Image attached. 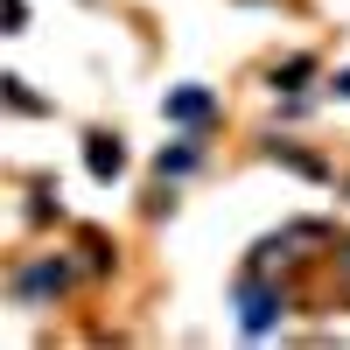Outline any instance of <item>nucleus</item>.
Listing matches in <instances>:
<instances>
[{
	"mask_svg": "<svg viewBox=\"0 0 350 350\" xmlns=\"http://www.w3.org/2000/svg\"><path fill=\"white\" fill-rule=\"evenodd\" d=\"M239 323H245V336H267L273 329V315H280V287H259V273H245L239 280Z\"/></svg>",
	"mask_w": 350,
	"mask_h": 350,
	"instance_id": "nucleus-1",
	"label": "nucleus"
},
{
	"mask_svg": "<svg viewBox=\"0 0 350 350\" xmlns=\"http://www.w3.org/2000/svg\"><path fill=\"white\" fill-rule=\"evenodd\" d=\"M70 287V259H36L28 273H14V295L21 301H42V295H64Z\"/></svg>",
	"mask_w": 350,
	"mask_h": 350,
	"instance_id": "nucleus-2",
	"label": "nucleus"
},
{
	"mask_svg": "<svg viewBox=\"0 0 350 350\" xmlns=\"http://www.w3.org/2000/svg\"><path fill=\"white\" fill-rule=\"evenodd\" d=\"M84 161H92V175H98V183H112V175L126 168V148H120L112 133H92V140H84Z\"/></svg>",
	"mask_w": 350,
	"mask_h": 350,
	"instance_id": "nucleus-3",
	"label": "nucleus"
},
{
	"mask_svg": "<svg viewBox=\"0 0 350 350\" xmlns=\"http://www.w3.org/2000/svg\"><path fill=\"white\" fill-rule=\"evenodd\" d=\"M168 120H211V92H168Z\"/></svg>",
	"mask_w": 350,
	"mask_h": 350,
	"instance_id": "nucleus-4",
	"label": "nucleus"
},
{
	"mask_svg": "<svg viewBox=\"0 0 350 350\" xmlns=\"http://www.w3.org/2000/svg\"><path fill=\"white\" fill-rule=\"evenodd\" d=\"M196 168V148H161V175H189Z\"/></svg>",
	"mask_w": 350,
	"mask_h": 350,
	"instance_id": "nucleus-5",
	"label": "nucleus"
},
{
	"mask_svg": "<svg viewBox=\"0 0 350 350\" xmlns=\"http://www.w3.org/2000/svg\"><path fill=\"white\" fill-rule=\"evenodd\" d=\"M343 267H350V252H343Z\"/></svg>",
	"mask_w": 350,
	"mask_h": 350,
	"instance_id": "nucleus-6",
	"label": "nucleus"
}]
</instances>
